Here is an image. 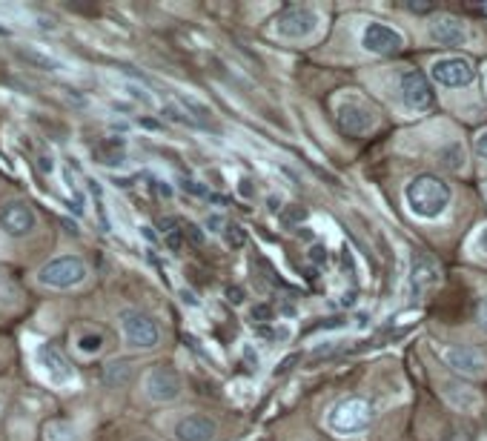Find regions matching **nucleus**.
<instances>
[{
	"instance_id": "412c9836",
	"label": "nucleus",
	"mask_w": 487,
	"mask_h": 441,
	"mask_svg": "<svg viewBox=\"0 0 487 441\" xmlns=\"http://www.w3.org/2000/svg\"><path fill=\"white\" fill-rule=\"evenodd\" d=\"M44 436L46 441H80V433L72 421H52Z\"/></svg>"
},
{
	"instance_id": "72a5a7b5",
	"label": "nucleus",
	"mask_w": 487,
	"mask_h": 441,
	"mask_svg": "<svg viewBox=\"0 0 487 441\" xmlns=\"http://www.w3.org/2000/svg\"><path fill=\"white\" fill-rule=\"evenodd\" d=\"M476 250H479L482 255H487V227L479 229V236H476Z\"/></svg>"
},
{
	"instance_id": "aec40b11",
	"label": "nucleus",
	"mask_w": 487,
	"mask_h": 441,
	"mask_svg": "<svg viewBox=\"0 0 487 441\" xmlns=\"http://www.w3.org/2000/svg\"><path fill=\"white\" fill-rule=\"evenodd\" d=\"M129 376H132V364H127V362H110L103 370V379L110 387H124Z\"/></svg>"
},
{
	"instance_id": "f03ea898",
	"label": "nucleus",
	"mask_w": 487,
	"mask_h": 441,
	"mask_svg": "<svg viewBox=\"0 0 487 441\" xmlns=\"http://www.w3.org/2000/svg\"><path fill=\"white\" fill-rule=\"evenodd\" d=\"M89 281V264L80 255H55L49 258L44 267L35 272V284L44 289H78L80 284Z\"/></svg>"
},
{
	"instance_id": "4be33fe9",
	"label": "nucleus",
	"mask_w": 487,
	"mask_h": 441,
	"mask_svg": "<svg viewBox=\"0 0 487 441\" xmlns=\"http://www.w3.org/2000/svg\"><path fill=\"white\" fill-rule=\"evenodd\" d=\"M281 224L284 227H301L304 224V220L310 218V210H307V206H301V204H290V206H284V210H281Z\"/></svg>"
},
{
	"instance_id": "7c9ffc66",
	"label": "nucleus",
	"mask_w": 487,
	"mask_h": 441,
	"mask_svg": "<svg viewBox=\"0 0 487 441\" xmlns=\"http://www.w3.org/2000/svg\"><path fill=\"white\" fill-rule=\"evenodd\" d=\"M227 301H229V304H244V289L241 287H229L227 289Z\"/></svg>"
},
{
	"instance_id": "a211bd4d",
	"label": "nucleus",
	"mask_w": 487,
	"mask_h": 441,
	"mask_svg": "<svg viewBox=\"0 0 487 441\" xmlns=\"http://www.w3.org/2000/svg\"><path fill=\"white\" fill-rule=\"evenodd\" d=\"M103 347H106V336L101 333V329L84 327V329H78V333H75V350L84 355V358L98 355Z\"/></svg>"
},
{
	"instance_id": "393cba45",
	"label": "nucleus",
	"mask_w": 487,
	"mask_h": 441,
	"mask_svg": "<svg viewBox=\"0 0 487 441\" xmlns=\"http://www.w3.org/2000/svg\"><path fill=\"white\" fill-rule=\"evenodd\" d=\"M439 441H476V436H473V430L470 427H465V424H448L442 430V436H439Z\"/></svg>"
},
{
	"instance_id": "20e7f679",
	"label": "nucleus",
	"mask_w": 487,
	"mask_h": 441,
	"mask_svg": "<svg viewBox=\"0 0 487 441\" xmlns=\"http://www.w3.org/2000/svg\"><path fill=\"white\" fill-rule=\"evenodd\" d=\"M35 367H37V373L58 390H70L78 384V370L70 362V355L52 341H40L35 347Z\"/></svg>"
},
{
	"instance_id": "c85d7f7f",
	"label": "nucleus",
	"mask_w": 487,
	"mask_h": 441,
	"mask_svg": "<svg viewBox=\"0 0 487 441\" xmlns=\"http://www.w3.org/2000/svg\"><path fill=\"white\" fill-rule=\"evenodd\" d=\"M476 155H479L482 161H487V129H482V132L476 135Z\"/></svg>"
},
{
	"instance_id": "f3484780",
	"label": "nucleus",
	"mask_w": 487,
	"mask_h": 441,
	"mask_svg": "<svg viewBox=\"0 0 487 441\" xmlns=\"http://www.w3.org/2000/svg\"><path fill=\"white\" fill-rule=\"evenodd\" d=\"M215 433H219V424H215V419L201 416V412L184 416L178 424H175V438H178V441H212Z\"/></svg>"
},
{
	"instance_id": "f704fd0d",
	"label": "nucleus",
	"mask_w": 487,
	"mask_h": 441,
	"mask_svg": "<svg viewBox=\"0 0 487 441\" xmlns=\"http://www.w3.org/2000/svg\"><path fill=\"white\" fill-rule=\"evenodd\" d=\"M342 304H344V307H353V304H356V293H344V295H342Z\"/></svg>"
},
{
	"instance_id": "7ed1b4c3",
	"label": "nucleus",
	"mask_w": 487,
	"mask_h": 441,
	"mask_svg": "<svg viewBox=\"0 0 487 441\" xmlns=\"http://www.w3.org/2000/svg\"><path fill=\"white\" fill-rule=\"evenodd\" d=\"M373 424V404L364 395H344L327 412V427L338 436L364 433Z\"/></svg>"
},
{
	"instance_id": "473e14b6",
	"label": "nucleus",
	"mask_w": 487,
	"mask_h": 441,
	"mask_svg": "<svg viewBox=\"0 0 487 441\" xmlns=\"http://www.w3.org/2000/svg\"><path fill=\"white\" fill-rule=\"evenodd\" d=\"M238 192H241L244 198H252L255 196V187H252L250 178H241V181H238Z\"/></svg>"
},
{
	"instance_id": "2eb2a0df",
	"label": "nucleus",
	"mask_w": 487,
	"mask_h": 441,
	"mask_svg": "<svg viewBox=\"0 0 487 441\" xmlns=\"http://www.w3.org/2000/svg\"><path fill=\"white\" fill-rule=\"evenodd\" d=\"M439 279H442V270H439L436 261H433L427 253H416V255H413V270H410L413 295H425V293H430V289L439 284Z\"/></svg>"
},
{
	"instance_id": "9d476101",
	"label": "nucleus",
	"mask_w": 487,
	"mask_h": 441,
	"mask_svg": "<svg viewBox=\"0 0 487 441\" xmlns=\"http://www.w3.org/2000/svg\"><path fill=\"white\" fill-rule=\"evenodd\" d=\"M0 229L9 238H29L37 229V212L29 206V201L23 198H12L6 204H0Z\"/></svg>"
},
{
	"instance_id": "cd10ccee",
	"label": "nucleus",
	"mask_w": 487,
	"mask_h": 441,
	"mask_svg": "<svg viewBox=\"0 0 487 441\" xmlns=\"http://www.w3.org/2000/svg\"><path fill=\"white\" fill-rule=\"evenodd\" d=\"M181 229H184V238H189L193 244H204V232H198L195 224H184Z\"/></svg>"
},
{
	"instance_id": "39448f33",
	"label": "nucleus",
	"mask_w": 487,
	"mask_h": 441,
	"mask_svg": "<svg viewBox=\"0 0 487 441\" xmlns=\"http://www.w3.org/2000/svg\"><path fill=\"white\" fill-rule=\"evenodd\" d=\"M118 327L129 350H155L161 344V327L150 312L127 307L118 312Z\"/></svg>"
},
{
	"instance_id": "f257e3e1",
	"label": "nucleus",
	"mask_w": 487,
	"mask_h": 441,
	"mask_svg": "<svg viewBox=\"0 0 487 441\" xmlns=\"http://www.w3.org/2000/svg\"><path fill=\"white\" fill-rule=\"evenodd\" d=\"M404 201H408L410 212L422 220H436L448 212V206L453 204V189L444 178L422 172L404 187Z\"/></svg>"
},
{
	"instance_id": "b1692460",
	"label": "nucleus",
	"mask_w": 487,
	"mask_h": 441,
	"mask_svg": "<svg viewBox=\"0 0 487 441\" xmlns=\"http://www.w3.org/2000/svg\"><path fill=\"white\" fill-rule=\"evenodd\" d=\"M250 321L259 324V327H269L276 321V307L267 304V301H259L255 307H250Z\"/></svg>"
},
{
	"instance_id": "c756f323",
	"label": "nucleus",
	"mask_w": 487,
	"mask_h": 441,
	"mask_svg": "<svg viewBox=\"0 0 487 441\" xmlns=\"http://www.w3.org/2000/svg\"><path fill=\"white\" fill-rule=\"evenodd\" d=\"M224 227H227L224 215H210V218H207V229H210V232H224Z\"/></svg>"
},
{
	"instance_id": "ddd939ff",
	"label": "nucleus",
	"mask_w": 487,
	"mask_h": 441,
	"mask_svg": "<svg viewBox=\"0 0 487 441\" xmlns=\"http://www.w3.org/2000/svg\"><path fill=\"white\" fill-rule=\"evenodd\" d=\"M442 358L453 373L465 376V379H479L487 370L484 355L479 350L467 347V344H448V347H442Z\"/></svg>"
},
{
	"instance_id": "bb28decb",
	"label": "nucleus",
	"mask_w": 487,
	"mask_h": 441,
	"mask_svg": "<svg viewBox=\"0 0 487 441\" xmlns=\"http://www.w3.org/2000/svg\"><path fill=\"white\" fill-rule=\"evenodd\" d=\"M310 261L313 264H327V246H321V244H316V246H310Z\"/></svg>"
},
{
	"instance_id": "1a4fd4ad",
	"label": "nucleus",
	"mask_w": 487,
	"mask_h": 441,
	"mask_svg": "<svg viewBox=\"0 0 487 441\" xmlns=\"http://www.w3.org/2000/svg\"><path fill=\"white\" fill-rule=\"evenodd\" d=\"M430 78L436 80L439 87L462 89V87H470L473 80H476V66H473V61L465 58V54H444V58L433 61Z\"/></svg>"
},
{
	"instance_id": "dca6fc26",
	"label": "nucleus",
	"mask_w": 487,
	"mask_h": 441,
	"mask_svg": "<svg viewBox=\"0 0 487 441\" xmlns=\"http://www.w3.org/2000/svg\"><path fill=\"white\" fill-rule=\"evenodd\" d=\"M442 395L448 398L450 407L458 412H479V407H482L479 390L470 387V384H465V381H458V379L442 381Z\"/></svg>"
},
{
	"instance_id": "f8f14e48",
	"label": "nucleus",
	"mask_w": 487,
	"mask_h": 441,
	"mask_svg": "<svg viewBox=\"0 0 487 441\" xmlns=\"http://www.w3.org/2000/svg\"><path fill=\"white\" fill-rule=\"evenodd\" d=\"M335 123H338V129H342V135L364 137L376 127V112L359 98H344L335 109Z\"/></svg>"
},
{
	"instance_id": "6ab92c4d",
	"label": "nucleus",
	"mask_w": 487,
	"mask_h": 441,
	"mask_svg": "<svg viewBox=\"0 0 487 441\" xmlns=\"http://www.w3.org/2000/svg\"><path fill=\"white\" fill-rule=\"evenodd\" d=\"M21 54L29 63H35V66H40V69H46V72H61L63 69V63L58 61V58H52V54H46V52H40V49H35V46H29V44H21Z\"/></svg>"
},
{
	"instance_id": "9b49d317",
	"label": "nucleus",
	"mask_w": 487,
	"mask_h": 441,
	"mask_svg": "<svg viewBox=\"0 0 487 441\" xmlns=\"http://www.w3.org/2000/svg\"><path fill=\"white\" fill-rule=\"evenodd\" d=\"M399 92L410 112H427V109H433V104H436V92H433L430 78L422 69H404L399 78Z\"/></svg>"
},
{
	"instance_id": "423d86ee",
	"label": "nucleus",
	"mask_w": 487,
	"mask_h": 441,
	"mask_svg": "<svg viewBox=\"0 0 487 441\" xmlns=\"http://www.w3.org/2000/svg\"><path fill=\"white\" fill-rule=\"evenodd\" d=\"M318 12L313 6H287L281 9L273 21V32L284 40H307L310 35H316L318 29Z\"/></svg>"
},
{
	"instance_id": "4468645a",
	"label": "nucleus",
	"mask_w": 487,
	"mask_h": 441,
	"mask_svg": "<svg viewBox=\"0 0 487 441\" xmlns=\"http://www.w3.org/2000/svg\"><path fill=\"white\" fill-rule=\"evenodd\" d=\"M430 37L442 46H462L467 44V26L453 15H436L430 18Z\"/></svg>"
},
{
	"instance_id": "5701e85b",
	"label": "nucleus",
	"mask_w": 487,
	"mask_h": 441,
	"mask_svg": "<svg viewBox=\"0 0 487 441\" xmlns=\"http://www.w3.org/2000/svg\"><path fill=\"white\" fill-rule=\"evenodd\" d=\"M439 161L444 170H462L465 167V149L458 144H450L448 149H442L439 153Z\"/></svg>"
},
{
	"instance_id": "6e6552de",
	"label": "nucleus",
	"mask_w": 487,
	"mask_h": 441,
	"mask_svg": "<svg viewBox=\"0 0 487 441\" xmlns=\"http://www.w3.org/2000/svg\"><path fill=\"white\" fill-rule=\"evenodd\" d=\"M408 46V37H404L396 26H387L382 21H370L364 23L361 29V49L378 54V58H393V54L404 52Z\"/></svg>"
},
{
	"instance_id": "a878e982",
	"label": "nucleus",
	"mask_w": 487,
	"mask_h": 441,
	"mask_svg": "<svg viewBox=\"0 0 487 441\" xmlns=\"http://www.w3.org/2000/svg\"><path fill=\"white\" fill-rule=\"evenodd\" d=\"M224 241L233 246V250H241V246L247 244V232H244L241 224H227L224 227Z\"/></svg>"
},
{
	"instance_id": "0eeeda50",
	"label": "nucleus",
	"mask_w": 487,
	"mask_h": 441,
	"mask_svg": "<svg viewBox=\"0 0 487 441\" xmlns=\"http://www.w3.org/2000/svg\"><path fill=\"white\" fill-rule=\"evenodd\" d=\"M184 393V381L178 376V370H172L167 364H155L144 373V395L155 404H172L178 402Z\"/></svg>"
},
{
	"instance_id": "2f4dec72",
	"label": "nucleus",
	"mask_w": 487,
	"mask_h": 441,
	"mask_svg": "<svg viewBox=\"0 0 487 441\" xmlns=\"http://www.w3.org/2000/svg\"><path fill=\"white\" fill-rule=\"evenodd\" d=\"M476 321H479V327L487 333V295L479 301V310H476Z\"/></svg>"
}]
</instances>
